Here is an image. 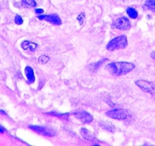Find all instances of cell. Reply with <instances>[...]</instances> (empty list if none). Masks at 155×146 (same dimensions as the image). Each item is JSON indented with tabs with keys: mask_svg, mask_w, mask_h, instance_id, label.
I'll list each match as a JSON object with an SVG mask.
<instances>
[{
	"mask_svg": "<svg viewBox=\"0 0 155 146\" xmlns=\"http://www.w3.org/2000/svg\"><path fill=\"white\" fill-rule=\"evenodd\" d=\"M22 49H24V50H30L31 51H34L36 50V48L37 47V44L35 43L31 42L28 41H24L22 43Z\"/></svg>",
	"mask_w": 155,
	"mask_h": 146,
	"instance_id": "11",
	"label": "cell"
},
{
	"mask_svg": "<svg viewBox=\"0 0 155 146\" xmlns=\"http://www.w3.org/2000/svg\"><path fill=\"white\" fill-rule=\"evenodd\" d=\"M30 129L34 131L35 133H38L45 136H54L56 135V132L52 129L47 128V127L40 126H30Z\"/></svg>",
	"mask_w": 155,
	"mask_h": 146,
	"instance_id": "5",
	"label": "cell"
},
{
	"mask_svg": "<svg viewBox=\"0 0 155 146\" xmlns=\"http://www.w3.org/2000/svg\"><path fill=\"white\" fill-rule=\"evenodd\" d=\"M38 18L40 20H43V21H48L50 23L54 25H60L62 24L60 18L56 14H52V15H39Z\"/></svg>",
	"mask_w": 155,
	"mask_h": 146,
	"instance_id": "8",
	"label": "cell"
},
{
	"mask_svg": "<svg viewBox=\"0 0 155 146\" xmlns=\"http://www.w3.org/2000/svg\"><path fill=\"white\" fill-rule=\"evenodd\" d=\"M0 114H4V115H6V112H4L3 111V110H0Z\"/></svg>",
	"mask_w": 155,
	"mask_h": 146,
	"instance_id": "23",
	"label": "cell"
},
{
	"mask_svg": "<svg viewBox=\"0 0 155 146\" xmlns=\"http://www.w3.org/2000/svg\"><path fill=\"white\" fill-rule=\"evenodd\" d=\"M24 73L27 79V82L29 84H32L35 81V75L34 69L31 66H27L24 69Z\"/></svg>",
	"mask_w": 155,
	"mask_h": 146,
	"instance_id": "10",
	"label": "cell"
},
{
	"mask_svg": "<svg viewBox=\"0 0 155 146\" xmlns=\"http://www.w3.org/2000/svg\"><path fill=\"white\" fill-rule=\"evenodd\" d=\"M49 114H51L52 116H55V117H57L59 118H61V119H67L68 117V114H56V113H50Z\"/></svg>",
	"mask_w": 155,
	"mask_h": 146,
	"instance_id": "19",
	"label": "cell"
},
{
	"mask_svg": "<svg viewBox=\"0 0 155 146\" xmlns=\"http://www.w3.org/2000/svg\"><path fill=\"white\" fill-rule=\"evenodd\" d=\"M128 45V40L125 35L118 36L111 40L107 45V50L109 51H114L116 50L126 48Z\"/></svg>",
	"mask_w": 155,
	"mask_h": 146,
	"instance_id": "2",
	"label": "cell"
},
{
	"mask_svg": "<svg viewBox=\"0 0 155 146\" xmlns=\"http://www.w3.org/2000/svg\"><path fill=\"white\" fill-rule=\"evenodd\" d=\"M106 61H108V60H107V59H104V60H100V61L97 62H95V63L91 64V65H89L90 70H91V71H92V72L97 71V69L100 68V66H101V65H102L103 63H104Z\"/></svg>",
	"mask_w": 155,
	"mask_h": 146,
	"instance_id": "15",
	"label": "cell"
},
{
	"mask_svg": "<svg viewBox=\"0 0 155 146\" xmlns=\"http://www.w3.org/2000/svg\"><path fill=\"white\" fill-rule=\"evenodd\" d=\"M50 60V57L47 55H41L38 58V62L40 64H46Z\"/></svg>",
	"mask_w": 155,
	"mask_h": 146,
	"instance_id": "17",
	"label": "cell"
},
{
	"mask_svg": "<svg viewBox=\"0 0 155 146\" xmlns=\"http://www.w3.org/2000/svg\"><path fill=\"white\" fill-rule=\"evenodd\" d=\"M101 126L103 127V129L109 131V132H110V133H113L115 130V127L112 124H110V123H107L106 122H102L101 123Z\"/></svg>",
	"mask_w": 155,
	"mask_h": 146,
	"instance_id": "16",
	"label": "cell"
},
{
	"mask_svg": "<svg viewBox=\"0 0 155 146\" xmlns=\"http://www.w3.org/2000/svg\"><path fill=\"white\" fill-rule=\"evenodd\" d=\"M43 12H44V10L42 9V8H36L35 9V13L37 14V15H42Z\"/></svg>",
	"mask_w": 155,
	"mask_h": 146,
	"instance_id": "21",
	"label": "cell"
},
{
	"mask_svg": "<svg viewBox=\"0 0 155 146\" xmlns=\"http://www.w3.org/2000/svg\"><path fill=\"white\" fill-rule=\"evenodd\" d=\"M0 133H4V130L0 127Z\"/></svg>",
	"mask_w": 155,
	"mask_h": 146,
	"instance_id": "24",
	"label": "cell"
},
{
	"mask_svg": "<svg viewBox=\"0 0 155 146\" xmlns=\"http://www.w3.org/2000/svg\"><path fill=\"white\" fill-rule=\"evenodd\" d=\"M135 67V64L128 62H115L107 65L106 69L111 75L116 76L126 75L132 72Z\"/></svg>",
	"mask_w": 155,
	"mask_h": 146,
	"instance_id": "1",
	"label": "cell"
},
{
	"mask_svg": "<svg viewBox=\"0 0 155 146\" xmlns=\"http://www.w3.org/2000/svg\"><path fill=\"white\" fill-rule=\"evenodd\" d=\"M20 5L24 8H29L37 6V2L35 0H22Z\"/></svg>",
	"mask_w": 155,
	"mask_h": 146,
	"instance_id": "13",
	"label": "cell"
},
{
	"mask_svg": "<svg viewBox=\"0 0 155 146\" xmlns=\"http://www.w3.org/2000/svg\"><path fill=\"white\" fill-rule=\"evenodd\" d=\"M112 27L114 29L122 30V31H127L131 27V23L127 18H119L113 21L112 23Z\"/></svg>",
	"mask_w": 155,
	"mask_h": 146,
	"instance_id": "3",
	"label": "cell"
},
{
	"mask_svg": "<svg viewBox=\"0 0 155 146\" xmlns=\"http://www.w3.org/2000/svg\"><path fill=\"white\" fill-rule=\"evenodd\" d=\"M80 133L82 135V136L87 141H90V142L97 141V138L94 135V133L88 130V129H85V128H82L81 131H80Z\"/></svg>",
	"mask_w": 155,
	"mask_h": 146,
	"instance_id": "9",
	"label": "cell"
},
{
	"mask_svg": "<svg viewBox=\"0 0 155 146\" xmlns=\"http://www.w3.org/2000/svg\"><path fill=\"white\" fill-rule=\"evenodd\" d=\"M73 115L77 118L79 121H81L83 123H90L93 121L94 117L93 116L87 113L86 111L83 110H78L75 113H73Z\"/></svg>",
	"mask_w": 155,
	"mask_h": 146,
	"instance_id": "6",
	"label": "cell"
},
{
	"mask_svg": "<svg viewBox=\"0 0 155 146\" xmlns=\"http://www.w3.org/2000/svg\"><path fill=\"white\" fill-rule=\"evenodd\" d=\"M136 85H138L142 91L147 93H154L155 90L154 84L145 80H137L135 81Z\"/></svg>",
	"mask_w": 155,
	"mask_h": 146,
	"instance_id": "7",
	"label": "cell"
},
{
	"mask_svg": "<svg viewBox=\"0 0 155 146\" xmlns=\"http://www.w3.org/2000/svg\"><path fill=\"white\" fill-rule=\"evenodd\" d=\"M84 18H85V13L84 12H82V13L79 14V15L77 17V20L78 21L79 24L81 25H83L84 21Z\"/></svg>",
	"mask_w": 155,
	"mask_h": 146,
	"instance_id": "18",
	"label": "cell"
},
{
	"mask_svg": "<svg viewBox=\"0 0 155 146\" xmlns=\"http://www.w3.org/2000/svg\"><path fill=\"white\" fill-rule=\"evenodd\" d=\"M109 117L118 120H124L128 117V112L123 109H115L106 113Z\"/></svg>",
	"mask_w": 155,
	"mask_h": 146,
	"instance_id": "4",
	"label": "cell"
},
{
	"mask_svg": "<svg viewBox=\"0 0 155 146\" xmlns=\"http://www.w3.org/2000/svg\"><path fill=\"white\" fill-rule=\"evenodd\" d=\"M126 12L128 14V15L132 19H136L138 16V13L137 12V10L135 8H132V7H128L126 8Z\"/></svg>",
	"mask_w": 155,
	"mask_h": 146,
	"instance_id": "14",
	"label": "cell"
},
{
	"mask_svg": "<svg viewBox=\"0 0 155 146\" xmlns=\"http://www.w3.org/2000/svg\"><path fill=\"white\" fill-rule=\"evenodd\" d=\"M15 22L16 25H21L23 24L24 21H23V18H22V16L18 15H17L15 17Z\"/></svg>",
	"mask_w": 155,
	"mask_h": 146,
	"instance_id": "20",
	"label": "cell"
},
{
	"mask_svg": "<svg viewBox=\"0 0 155 146\" xmlns=\"http://www.w3.org/2000/svg\"><path fill=\"white\" fill-rule=\"evenodd\" d=\"M151 58H152V59H154V60H155V52L151 53Z\"/></svg>",
	"mask_w": 155,
	"mask_h": 146,
	"instance_id": "22",
	"label": "cell"
},
{
	"mask_svg": "<svg viewBox=\"0 0 155 146\" xmlns=\"http://www.w3.org/2000/svg\"><path fill=\"white\" fill-rule=\"evenodd\" d=\"M143 8L146 10H149L151 12H155V0H146Z\"/></svg>",
	"mask_w": 155,
	"mask_h": 146,
	"instance_id": "12",
	"label": "cell"
}]
</instances>
